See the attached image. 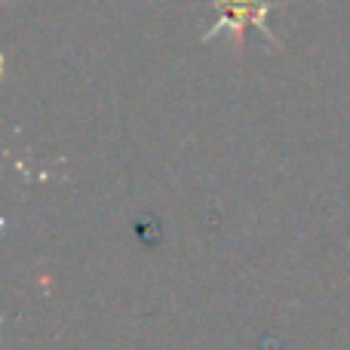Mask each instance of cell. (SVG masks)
I'll return each mask as SVG.
<instances>
[{
    "mask_svg": "<svg viewBox=\"0 0 350 350\" xmlns=\"http://www.w3.org/2000/svg\"><path fill=\"white\" fill-rule=\"evenodd\" d=\"M215 6V25L203 34V40H215L218 34L234 37V53H243L246 43V31L258 28L271 46H280V37L271 28V12L286 6V0H212Z\"/></svg>",
    "mask_w": 350,
    "mask_h": 350,
    "instance_id": "cell-1",
    "label": "cell"
}]
</instances>
